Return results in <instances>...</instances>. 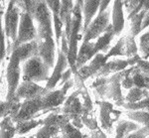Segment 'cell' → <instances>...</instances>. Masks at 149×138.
<instances>
[{
	"label": "cell",
	"mask_w": 149,
	"mask_h": 138,
	"mask_svg": "<svg viewBox=\"0 0 149 138\" xmlns=\"http://www.w3.org/2000/svg\"><path fill=\"white\" fill-rule=\"evenodd\" d=\"M20 19V9L16 5L15 1H11L8 3V7L4 15V34L5 39L8 42L6 47V54L11 55L12 53V44L15 42L17 37V31Z\"/></svg>",
	"instance_id": "1"
},
{
	"label": "cell",
	"mask_w": 149,
	"mask_h": 138,
	"mask_svg": "<svg viewBox=\"0 0 149 138\" xmlns=\"http://www.w3.org/2000/svg\"><path fill=\"white\" fill-rule=\"evenodd\" d=\"M50 68L44 63L39 56L28 59L23 66V82L36 83L49 79Z\"/></svg>",
	"instance_id": "2"
},
{
	"label": "cell",
	"mask_w": 149,
	"mask_h": 138,
	"mask_svg": "<svg viewBox=\"0 0 149 138\" xmlns=\"http://www.w3.org/2000/svg\"><path fill=\"white\" fill-rule=\"evenodd\" d=\"M37 37V31L34 26V20L27 13H20V19H19V25L17 31V37L15 42L12 44V50L19 46L30 43L36 40Z\"/></svg>",
	"instance_id": "3"
},
{
	"label": "cell",
	"mask_w": 149,
	"mask_h": 138,
	"mask_svg": "<svg viewBox=\"0 0 149 138\" xmlns=\"http://www.w3.org/2000/svg\"><path fill=\"white\" fill-rule=\"evenodd\" d=\"M20 58L15 51H12L10 55L8 66L6 69V79H7V95L6 101L11 100L15 96L16 89L19 86L20 79Z\"/></svg>",
	"instance_id": "4"
},
{
	"label": "cell",
	"mask_w": 149,
	"mask_h": 138,
	"mask_svg": "<svg viewBox=\"0 0 149 138\" xmlns=\"http://www.w3.org/2000/svg\"><path fill=\"white\" fill-rule=\"evenodd\" d=\"M109 25V11L105 10L102 13L98 14L93 20L88 27L84 31L83 39L84 43L92 42L93 39H97L104 33L105 29Z\"/></svg>",
	"instance_id": "5"
},
{
	"label": "cell",
	"mask_w": 149,
	"mask_h": 138,
	"mask_svg": "<svg viewBox=\"0 0 149 138\" xmlns=\"http://www.w3.org/2000/svg\"><path fill=\"white\" fill-rule=\"evenodd\" d=\"M39 110H42V96H37L32 100H25V101L21 103L19 112L12 121L17 123L33 119V116Z\"/></svg>",
	"instance_id": "6"
},
{
	"label": "cell",
	"mask_w": 149,
	"mask_h": 138,
	"mask_svg": "<svg viewBox=\"0 0 149 138\" xmlns=\"http://www.w3.org/2000/svg\"><path fill=\"white\" fill-rule=\"evenodd\" d=\"M68 67H69V64H68V60H67V56L63 54V53L59 50V52H58L57 62L55 63V66H54V71H53L51 76H50L49 79L47 81V84H46V86H45V89H46L47 91H51L52 89L57 86V84L60 83L65 70Z\"/></svg>",
	"instance_id": "7"
},
{
	"label": "cell",
	"mask_w": 149,
	"mask_h": 138,
	"mask_svg": "<svg viewBox=\"0 0 149 138\" xmlns=\"http://www.w3.org/2000/svg\"><path fill=\"white\" fill-rule=\"evenodd\" d=\"M100 120L102 127L104 130H110L112 123L118 119L120 111L113 109V105L107 101H100Z\"/></svg>",
	"instance_id": "8"
},
{
	"label": "cell",
	"mask_w": 149,
	"mask_h": 138,
	"mask_svg": "<svg viewBox=\"0 0 149 138\" xmlns=\"http://www.w3.org/2000/svg\"><path fill=\"white\" fill-rule=\"evenodd\" d=\"M47 93L45 88L39 86L32 82H23L16 89L15 96L17 98H25V100H32L37 96H42Z\"/></svg>",
	"instance_id": "9"
},
{
	"label": "cell",
	"mask_w": 149,
	"mask_h": 138,
	"mask_svg": "<svg viewBox=\"0 0 149 138\" xmlns=\"http://www.w3.org/2000/svg\"><path fill=\"white\" fill-rule=\"evenodd\" d=\"M81 89H79L77 91H74L67 98L65 106L63 108L64 115H66L70 120H73L74 118L81 117L83 114V107L81 102L79 98V93H81Z\"/></svg>",
	"instance_id": "10"
},
{
	"label": "cell",
	"mask_w": 149,
	"mask_h": 138,
	"mask_svg": "<svg viewBox=\"0 0 149 138\" xmlns=\"http://www.w3.org/2000/svg\"><path fill=\"white\" fill-rule=\"evenodd\" d=\"M65 100H66V94L62 91L61 89L57 91H47L42 95V110L57 107L62 105Z\"/></svg>",
	"instance_id": "11"
},
{
	"label": "cell",
	"mask_w": 149,
	"mask_h": 138,
	"mask_svg": "<svg viewBox=\"0 0 149 138\" xmlns=\"http://www.w3.org/2000/svg\"><path fill=\"white\" fill-rule=\"evenodd\" d=\"M112 31L114 36L119 35L124 27V15L122 1H114L112 7Z\"/></svg>",
	"instance_id": "12"
},
{
	"label": "cell",
	"mask_w": 149,
	"mask_h": 138,
	"mask_svg": "<svg viewBox=\"0 0 149 138\" xmlns=\"http://www.w3.org/2000/svg\"><path fill=\"white\" fill-rule=\"evenodd\" d=\"M93 46H95V43L93 42H88V43L83 42L80 50L78 51V56H77V61H76L77 70L86 66V63H88L91 59H93L97 55L95 52V47Z\"/></svg>",
	"instance_id": "13"
},
{
	"label": "cell",
	"mask_w": 149,
	"mask_h": 138,
	"mask_svg": "<svg viewBox=\"0 0 149 138\" xmlns=\"http://www.w3.org/2000/svg\"><path fill=\"white\" fill-rule=\"evenodd\" d=\"M98 7H100V1H84L81 7V13L84 14L83 31H85L93 21V16L98 10Z\"/></svg>",
	"instance_id": "14"
},
{
	"label": "cell",
	"mask_w": 149,
	"mask_h": 138,
	"mask_svg": "<svg viewBox=\"0 0 149 138\" xmlns=\"http://www.w3.org/2000/svg\"><path fill=\"white\" fill-rule=\"evenodd\" d=\"M12 51H15L17 53L21 62L27 61L28 59L34 57V56H38L37 42H36V40H34L30 43H26V44L19 46Z\"/></svg>",
	"instance_id": "15"
},
{
	"label": "cell",
	"mask_w": 149,
	"mask_h": 138,
	"mask_svg": "<svg viewBox=\"0 0 149 138\" xmlns=\"http://www.w3.org/2000/svg\"><path fill=\"white\" fill-rule=\"evenodd\" d=\"M114 34H113V31H112V26L111 24H109L107 26V28L105 29L104 33L102 34L100 37L97 38V41L95 43V54L100 52H107V48L109 46V43L111 42L112 38H113Z\"/></svg>",
	"instance_id": "16"
},
{
	"label": "cell",
	"mask_w": 149,
	"mask_h": 138,
	"mask_svg": "<svg viewBox=\"0 0 149 138\" xmlns=\"http://www.w3.org/2000/svg\"><path fill=\"white\" fill-rule=\"evenodd\" d=\"M107 98H111L114 100L115 105H124V98L121 93V86L119 82H110L107 84Z\"/></svg>",
	"instance_id": "17"
},
{
	"label": "cell",
	"mask_w": 149,
	"mask_h": 138,
	"mask_svg": "<svg viewBox=\"0 0 149 138\" xmlns=\"http://www.w3.org/2000/svg\"><path fill=\"white\" fill-rule=\"evenodd\" d=\"M70 122V119L64 114H58V113H51L47 116L45 119H43V124L47 126L57 127L61 130L67 123Z\"/></svg>",
	"instance_id": "18"
},
{
	"label": "cell",
	"mask_w": 149,
	"mask_h": 138,
	"mask_svg": "<svg viewBox=\"0 0 149 138\" xmlns=\"http://www.w3.org/2000/svg\"><path fill=\"white\" fill-rule=\"evenodd\" d=\"M131 79L133 83V88L140 89H149V76L141 74L135 66L133 67L131 72Z\"/></svg>",
	"instance_id": "19"
},
{
	"label": "cell",
	"mask_w": 149,
	"mask_h": 138,
	"mask_svg": "<svg viewBox=\"0 0 149 138\" xmlns=\"http://www.w3.org/2000/svg\"><path fill=\"white\" fill-rule=\"evenodd\" d=\"M139 128H140V126H139L137 123L125 121V120L119 121L116 126V135H115V138H125L128 135V133H130L131 131H136Z\"/></svg>",
	"instance_id": "20"
},
{
	"label": "cell",
	"mask_w": 149,
	"mask_h": 138,
	"mask_svg": "<svg viewBox=\"0 0 149 138\" xmlns=\"http://www.w3.org/2000/svg\"><path fill=\"white\" fill-rule=\"evenodd\" d=\"M16 133L15 126L10 117H4L0 122V138H13Z\"/></svg>",
	"instance_id": "21"
},
{
	"label": "cell",
	"mask_w": 149,
	"mask_h": 138,
	"mask_svg": "<svg viewBox=\"0 0 149 138\" xmlns=\"http://www.w3.org/2000/svg\"><path fill=\"white\" fill-rule=\"evenodd\" d=\"M43 124V119L40 120H36V119H30V120H26V121H21L17 122L15 126L16 133L19 134H25V133L29 132L30 130H32L33 128L37 127L38 125Z\"/></svg>",
	"instance_id": "22"
},
{
	"label": "cell",
	"mask_w": 149,
	"mask_h": 138,
	"mask_svg": "<svg viewBox=\"0 0 149 138\" xmlns=\"http://www.w3.org/2000/svg\"><path fill=\"white\" fill-rule=\"evenodd\" d=\"M143 98H149L148 95V91L147 89H140L137 88H132L130 89L129 93H127L126 98H124L125 102H136L141 100H143Z\"/></svg>",
	"instance_id": "23"
},
{
	"label": "cell",
	"mask_w": 149,
	"mask_h": 138,
	"mask_svg": "<svg viewBox=\"0 0 149 138\" xmlns=\"http://www.w3.org/2000/svg\"><path fill=\"white\" fill-rule=\"evenodd\" d=\"M145 10H141L139 13L136 14L135 16H133L132 18L130 19L131 23H130V35L131 37H136L139 33L141 32V25H142V19H143V16L145 14Z\"/></svg>",
	"instance_id": "24"
},
{
	"label": "cell",
	"mask_w": 149,
	"mask_h": 138,
	"mask_svg": "<svg viewBox=\"0 0 149 138\" xmlns=\"http://www.w3.org/2000/svg\"><path fill=\"white\" fill-rule=\"evenodd\" d=\"M126 115L129 119L133 120V121H137L140 124H143L144 127L149 128V113L147 111H128Z\"/></svg>",
	"instance_id": "25"
},
{
	"label": "cell",
	"mask_w": 149,
	"mask_h": 138,
	"mask_svg": "<svg viewBox=\"0 0 149 138\" xmlns=\"http://www.w3.org/2000/svg\"><path fill=\"white\" fill-rule=\"evenodd\" d=\"M124 56H126L127 59L138 54V48L133 37L127 36L124 38Z\"/></svg>",
	"instance_id": "26"
},
{
	"label": "cell",
	"mask_w": 149,
	"mask_h": 138,
	"mask_svg": "<svg viewBox=\"0 0 149 138\" xmlns=\"http://www.w3.org/2000/svg\"><path fill=\"white\" fill-rule=\"evenodd\" d=\"M122 4L126 7V11L128 13V16H127L128 20H130L132 17L139 13L143 7V1H123Z\"/></svg>",
	"instance_id": "27"
},
{
	"label": "cell",
	"mask_w": 149,
	"mask_h": 138,
	"mask_svg": "<svg viewBox=\"0 0 149 138\" xmlns=\"http://www.w3.org/2000/svg\"><path fill=\"white\" fill-rule=\"evenodd\" d=\"M61 132H62L61 138H84L80 129L73 126L71 124V122L67 123L63 128H61Z\"/></svg>",
	"instance_id": "28"
},
{
	"label": "cell",
	"mask_w": 149,
	"mask_h": 138,
	"mask_svg": "<svg viewBox=\"0 0 149 138\" xmlns=\"http://www.w3.org/2000/svg\"><path fill=\"white\" fill-rule=\"evenodd\" d=\"M122 106L129 111L145 110L146 108L149 107V98H143V100L136 101V102H124V105Z\"/></svg>",
	"instance_id": "29"
},
{
	"label": "cell",
	"mask_w": 149,
	"mask_h": 138,
	"mask_svg": "<svg viewBox=\"0 0 149 138\" xmlns=\"http://www.w3.org/2000/svg\"><path fill=\"white\" fill-rule=\"evenodd\" d=\"M59 131H60V129L57 127L44 125V126L37 132L35 138H53V137L57 136Z\"/></svg>",
	"instance_id": "30"
},
{
	"label": "cell",
	"mask_w": 149,
	"mask_h": 138,
	"mask_svg": "<svg viewBox=\"0 0 149 138\" xmlns=\"http://www.w3.org/2000/svg\"><path fill=\"white\" fill-rule=\"evenodd\" d=\"M124 38H120L119 41L114 45V47H112L111 49L109 51L107 55H104L105 60H109L110 57L113 56H124Z\"/></svg>",
	"instance_id": "31"
},
{
	"label": "cell",
	"mask_w": 149,
	"mask_h": 138,
	"mask_svg": "<svg viewBox=\"0 0 149 138\" xmlns=\"http://www.w3.org/2000/svg\"><path fill=\"white\" fill-rule=\"evenodd\" d=\"M53 17V24H54V29H55V36H56V43L58 45H60V41H61V37H62V34H63L64 30V24L61 21L60 17L58 14H52Z\"/></svg>",
	"instance_id": "32"
},
{
	"label": "cell",
	"mask_w": 149,
	"mask_h": 138,
	"mask_svg": "<svg viewBox=\"0 0 149 138\" xmlns=\"http://www.w3.org/2000/svg\"><path fill=\"white\" fill-rule=\"evenodd\" d=\"M81 122H83V124H85L86 126H88V128H90V129H92L93 131V130L98 129L97 119H95V116L92 114V112L81 114Z\"/></svg>",
	"instance_id": "33"
},
{
	"label": "cell",
	"mask_w": 149,
	"mask_h": 138,
	"mask_svg": "<svg viewBox=\"0 0 149 138\" xmlns=\"http://www.w3.org/2000/svg\"><path fill=\"white\" fill-rule=\"evenodd\" d=\"M107 66L109 67V70L110 72H118L121 71H124L125 68L128 66L127 61L123 60H117V61H111L107 63Z\"/></svg>",
	"instance_id": "34"
},
{
	"label": "cell",
	"mask_w": 149,
	"mask_h": 138,
	"mask_svg": "<svg viewBox=\"0 0 149 138\" xmlns=\"http://www.w3.org/2000/svg\"><path fill=\"white\" fill-rule=\"evenodd\" d=\"M5 34L2 26V18H0V66H1L2 60H4L6 54V43H5Z\"/></svg>",
	"instance_id": "35"
},
{
	"label": "cell",
	"mask_w": 149,
	"mask_h": 138,
	"mask_svg": "<svg viewBox=\"0 0 149 138\" xmlns=\"http://www.w3.org/2000/svg\"><path fill=\"white\" fill-rule=\"evenodd\" d=\"M147 136H149V128L143 126L142 128H139L136 131L128 134L125 138H145Z\"/></svg>",
	"instance_id": "36"
},
{
	"label": "cell",
	"mask_w": 149,
	"mask_h": 138,
	"mask_svg": "<svg viewBox=\"0 0 149 138\" xmlns=\"http://www.w3.org/2000/svg\"><path fill=\"white\" fill-rule=\"evenodd\" d=\"M136 68L141 74L149 76V62L145 61V60H139V62L136 64Z\"/></svg>",
	"instance_id": "37"
},
{
	"label": "cell",
	"mask_w": 149,
	"mask_h": 138,
	"mask_svg": "<svg viewBox=\"0 0 149 138\" xmlns=\"http://www.w3.org/2000/svg\"><path fill=\"white\" fill-rule=\"evenodd\" d=\"M49 8V10L52 12V14H58L60 13L61 9V1H45Z\"/></svg>",
	"instance_id": "38"
},
{
	"label": "cell",
	"mask_w": 149,
	"mask_h": 138,
	"mask_svg": "<svg viewBox=\"0 0 149 138\" xmlns=\"http://www.w3.org/2000/svg\"><path fill=\"white\" fill-rule=\"evenodd\" d=\"M140 58L142 60H147L149 58V43L147 44H143V45H140Z\"/></svg>",
	"instance_id": "39"
},
{
	"label": "cell",
	"mask_w": 149,
	"mask_h": 138,
	"mask_svg": "<svg viewBox=\"0 0 149 138\" xmlns=\"http://www.w3.org/2000/svg\"><path fill=\"white\" fill-rule=\"evenodd\" d=\"M120 86L124 89H132L133 88V83H132V79H131L130 75L125 77L123 79H122V81L120 82Z\"/></svg>",
	"instance_id": "40"
},
{
	"label": "cell",
	"mask_w": 149,
	"mask_h": 138,
	"mask_svg": "<svg viewBox=\"0 0 149 138\" xmlns=\"http://www.w3.org/2000/svg\"><path fill=\"white\" fill-rule=\"evenodd\" d=\"M72 74H73V72H72V70L71 69H68L66 72H64V74H63V76H62L61 77V81H60V84H64L65 83H67V82L69 81L70 79H71V76H72Z\"/></svg>",
	"instance_id": "41"
},
{
	"label": "cell",
	"mask_w": 149,
	"mask_h": 138,
	"mask_svg": "<svg viewBox=\"0 0 149 138\" xmlns=\"http://www.w3.org/2000/svg\"><path fill=\"white\" fill-rule=\"evenodd\" d=\"M139 60H141V58H140V55L137 54V55L133 56V57H131V58H128L126 61H127V64H128L129 66L134 67V66H136V64L139 62Z\"/></svg>",
	"instance_id": "42"
},
{
	"label": "cell",
	"mask_w": 149,
	"mask_h": 138,
	"mask_svg": "<svg viewBox=\"0 0 149 138\" xmlns=\"http://www.w3.org/2000/svg\"><path fill=\"white\" fill-rule=\"evenodd\" d=\"M149 26V11H146L145 14L143 16V19H142V25H141V30L145 29L146 27Z\"/></svg>",
	"instance_id": "43"
},
{
	"label": "cell",
	"mask_w": 149,
	"mask_h": 138,
	"mask_svg": "<svg viewBox=\"0 0 149 138\" xmlns=\"http://www.w3.org/2000/svg\"><path fill=\"white\" fill-rule=\"evenodd\" d=\"M109 1H100V7H98V14L102 13L107 10V6L109 5Z\"/></svg>",
	"instance_id": "44"
},
{
	"label": "cell",
	"mask_w": 149,
	"mask_h": 138,
	"mask_svg": "<svg viewBox=\"0 0 149 138\" xmlns=\"http://www.w3.org/2000/svg\"><path fill=\"white\" fill-rule=\"evenodd\" d=\"M91 138H107V136H105V134L102 131V130L97 129V130H93V131Z\"/></svg>",
	"instance_id": "45"
},
{
	"label": "cell",
	"mask_w": 149,
	"mask_h": 138,
	"mask_svg": "<svg viewBox=\"0 0 149 138\" xmlns=\"http://www.w3.org/2000/svg\"><path fill=\"white\" fill-rule=\"evenodd\" d=\"M147 43H149V32L145 33L144 35L141 36L140 40H139V45L147 44Z\"/></svg>",
	"instance_id": "46"
},
{
	"label": "cell",
	"mask_w": 149,
	"mask_h": 138,
	"mask_svg": "<svg viewBox=\"0 0 149 138\" xmlns=\"http://www.w3.org/2000/svg\"><path fill=\"white\" fill-rule=\"evenodd\" d=\"M142 10L149 11V1H143V7Z\"/></svg>",
	"instance_id": "47"
},
{
	"label": "cell",
	"mask_w": 149,
	"mask_h": 138,
	"mask_svg": "<svg viewBox=\"0 0 149 138\" xmlns=\"http://www.w3.org/2000/svg\"><path fill=\"white\" fill-rule=\"evenodd\" d=\"M144 111H147V112L149 113V107H147V108H146V109H145V110H144Z\"/></svg>",
	"instance_id": "48"
},
{
	"label": "cell",
	"mask_w": 149,
	"mask_h": 138,
	"mask_svg": "<svg viewBox=\"0 0 149 138\" xmlns=\"http://www.w3.org/2000/svg\"><path fill=\"white\" fill-rule=\"evenodd\" d=\"M27 138H35V136H29V137H27Z\"/></svg>",
	"instance_id": "49"
},
{
	"label": "cell",
	"mask_w": 149,
	"mask_h": 138,
	"mask_svg": "<svg viewBox=\"0 0 149 138\" xmlns=\"http://www.w3.org/2000/svg\"><path fill=\"white\" fill-rule=\"evenodd\" d=\"M19 138H25V137H19Z\"/></svg>",
	"instance_id": "50"
},
{
	"label": "cell",
	"mask_w": 149,
	"mask_h": 138,
	"mask_svg": "<svg viewBox=\"0 0 149 138\" xmlns=\"http://www.w3.org/2000/svg\"><path fill=\"white\" fill-rule=\"evenodd\" d=\"M148 95H149V89H148Z\"/></svg>",
	"instance_id": "51"
}]
</instances>
